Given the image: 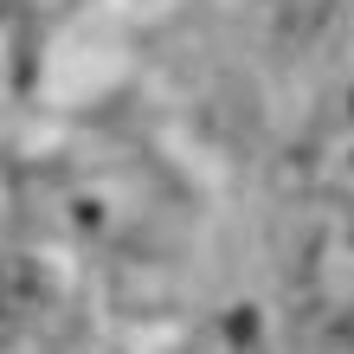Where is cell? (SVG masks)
Here are the masks:
<instances>
[{
	"label": "cell",
	"instance_id": "6da1fadb",
	"mask_svg": "<svg viewBox=\"0 0 354 354\" xmlns=\"http://www.w3.org/2000/svg\"><path fill=\"white\" fill-rule=\"evenodd\" d=\"M39 309H46V270L26 258H0V342L26 335Z\"/></svg>",
	"mask_w": 354,
	"mask_h": 354
},
{
	"label": "cell",
	"instance_id": "7a4b0ae2",
	"mask_svg": "<svg viewBox=\"0 0 354 354\" xmlns=\"http://www.w3.org/2000/svg\"><path fill=\"white\" fill-rule=\"evenodd\" d=\"M19 13V0H0V19H13Z\"/></svg>",
	"mask_w": 354,
	"mask_h": 354
}]
</instances>
